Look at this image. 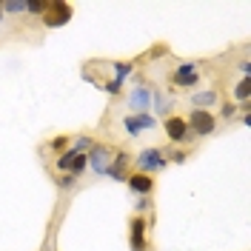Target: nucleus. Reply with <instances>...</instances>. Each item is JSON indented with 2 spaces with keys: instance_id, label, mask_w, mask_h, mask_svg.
<instances>
[{
  "instance_id": "20e7f679",
  "label": "nucleus",
  "mask_w": 251,
  "mask_h": 251,
  "mask_svg": "<svg viewBox=\"0 0 251 251\" xmlns=\"http://www.w3.org/2000/svg\"><path fill=\"white\" fill-rule=\"evenodd\" d=\"M163 131H166V137L172 146H186V143H194V134H191V128H188L186 117L183 114H169L166 120H163Z\"/></svg>"
},
{
  "instance_id": "1a4fd4ad",
  "label": "nucleus",
  "mask_w": 251,
  "mask_h": 251,
  "mask_svg": "<svg viewBox=\"0 0 251 251\" xmlns=\"http://www.w3.org/2000/svg\"><path fill=\"white\" fill-rule=\"evenodd\" d=\"M128 111L131 114H146V111H151V86L149 83H143L137 80V89H131L128 92Z\"/></svg>"
},
{
  "instance_id": "2eb2a0df",
  "label": "nucleus",
  "mask_w": 251,
  "mask_h": 251,
  "mask_svg": "<svg viewBox=\"0 0 251 251\" xmlns=\"http://www.w3.org/2000/svg\"><path fill=\"white\" fill-rule=\"evenodd\" d=\"M92 146H94V134H77V137L72 140V146H69V149H72L75 154H86Z\"/></svg>"
},
{
  "instance_id": "a211bd4d",
  "label": "nucleus",
  "mask_w": 251,
  "mask_h": 251,
  "mask_svg": "<svg viewBox=\"0 0 251 251\" xmlns=\"http://www.w3.org/2000/svg\"><path fill=\"white\" fill-rule=\"evenodd\" d=\"M69 146H72V134H57L54 140L49 143V149H51V151H57V154H63Z\"/></svg>"
},
{
  "instance_id": "9b49d317",
  "label": "nucleus",
  "mask_w": 251,
  "mask_h": 251,
  "mask_svg": "<svg viewBox=\"0 0 251 251\" xmlns=\"http://www.w3.org/2000/svg\"><path fill=\"white\" fill-rule=\"evenodd\" d=\"M217 103H220V92H217V89H200V92L191 94V109L211 111Z\"/></svg>"
},
{
  "instance_id": "7c9ffc66",
  "label": "nucleus",
  "mask_w": 251,
  "mask_h": 251,
  "mask_svg": "<svg viewBox=\"0 0 251 251\" xmlns=\"http://www.w3.org/2000/svg\"><path fill=\"white\" fill-rule=\"evenodd\" d=\"M0 20H3V0H0Z\"/></svg>"
},
{
  "instance_id": "a878e982",
  "label": "nucleus",
  "mask_w": 251,
  "mask_h": 251,
  "mask_svg": "<svg viewBox=\"0 0 251 251\" xmlns=\"http://www.w3.org/2000/svg\"><path fill=\"white\" fill-rule=\"evenodd\" d=\"M54 183H57V188H63V191H69V188H75V186H77V177H72V174L66 172V174H60V177H57Z\"/></svg>"
},
{
  "instance_id": "bb28decb",
  "label": "nucleus",
  "mask_w": 251,
  "mask_h": 251,
  "mask_svg": "<svg viewBox=\"0 0 251 251\" xmlns=\"http://www.w3.org/2000/svg\"><path fill=\"white\" fill-rule=\"evenodd\" d=\"M166 157H169V163H186L188 149H174L172 154H166Z\"/></svg>"
},
{
  "instance_id": "c85d7f7f",
  "label": "nucleus",
  "mask_w": 251,
  "mask_h": 251,
  "mask_svg": "<svg viewBox=\"0 0 251 251\" xmlns=\"http://www.w3.org/2000/svg\"><path fill=\"white\" fill-rule=\"evenodd\" d=\"M240 72H243V77H251V60H240Z\"/></svg>"
},
{
  "instance_id": "412c9836",
  "label": "nucleus",
  "mask_w": 251,
  "mask_h": 251,
  "mask_svg": "<svg viewBox=\"0 0 251 251\" xmlns=\"http://www.w3.org/2000/svg\"><path fill=\"white\" fill-rule=\"evenodd\" d=\"M151 208H154V200H151V194H149V197H137V203H134V214L146 217Z\"/></svg>"
},
{
  "instance_id": "f257e3e1",
  "label": "nucleus",
  "mask_w": 251,
  "mask_h": 251,
  "mask_svg": "<svg viewBox=\"0 0 251 251\" xmlns=\"http://www.w3.org/2000/svg\"><path fill=\"white\" fill-rule=\"evenodd\" d=\"M131 166H134V172L151 174V177H154L157 172H163V169L169 166V157H166V151H163V149L149 146V149H140L137 154L131 157Z\"/></svg>"
},
{
  "instance_id": "5701e85b",
  "label": "nucleus",
  "mask_w": 251,
  "mask_h": 251,
  "mask_svg": "<svg viewBox=\"0 0 251 251\" xmlns=\"http://www.w3.org/2000/svg\"><path fill=\"white\" fill-rule=\"evenodd\" d=\"M49 6V0H26V15H43Z\"/></svg>"
},
{
  "instance_id": "f8f14e48",
  "label": "nucleus",
  "mask_w": 251,
  "mask_h": 251,
  "mask_svg": "<svg viewBox=\"0 0 251 251\" xmlns=\"http://www.w3.org/2000/svg\"><path fill=\"white\" fill-rule=\"evenodd\" d=\"M174 109V103H172V97L169 94H163V89H154L151 86V111H154V117H169Z\"/></svg>"
},
{
  "instance_id": "f03ea898",
  "label": "nucleus",
  "mask_w": 251,
  "mask_h": 251,
  "mask_svg": "<svg viewBox=\"0 0 251 251\" xmlns=\"http://www.w3.org/2000/svg\"><path fill=\"white\" fill-rule=\"evenodd\" d=\"M72 17H75V6L69 0H49L46 12L40 15V23L46 29H63L66 23H72Z\"/></svg>"
},
{
  "instance_id": "4be33fe9",
  "label": "nucleus",
  "mask_w": 251,
  "mask_h": 251,
  "mask_svg": "<svg viewBox=\"0 0 251 251\" xmlns=\"http://www.w3.org/2000/svg\"><path fill=\"white\" fill-rule=\"evenodd\" d=\"M3 12H9V15H23V12H26V0H3Z\"/></svg>"
},
{
  "instance_id": "aec40b11",
  "label": "nucleus",
  "mask_w": 251,
  "mask_h": 251,
  "mask_svg": "<svg viewBox=\"0 0 251 251\" xmlns=\"http://www.w3.org/2000/svg\"><path fill=\"white\" fill-rule=\"evenodd\" d=\"M97 86H100L106 94H111V97H120V94H123V83H114L111 77H109V80H100Z\"/></svg>"
},
{
  "instance_id": "423d86ee",
  "label": "nucleus",
  "mask_w": 251,
  "mask_h": 251,
  "mask_svg": "<svg viewBox=\"0 0 251 251\" xmlns=\"http://www.w3.org/2000/svg\"><path fill=\"white\" fill-rule=\"evenodd\" d=\"M200 80H203V75H200V63L197 60L177 63V69H174V75H172V83L177 89H183V92H186V89H197Z\"/></svg>"
},
{
  "instance_id": "393cba45",
  "label": "nucleus",
  "mask_w": 251,
  "mask_h": 251,
  "mask_svg": "<svg viewBox=\"0 0 251 251\" xmlns=\"http://www.w3.org/2000/svg\"><path fill=\"white\" fill-rule=\"evenodd\" d=\"M137 120H140L143 131H151V128H157V117L151 114V111H146V114H134Z\"/></svg>"
},
{
  "instance_id": "ddd939ff",
  "label": "nucleus",
  "mask_w": 251,
  "mask_h": 251,
  "mask_svg": "<svg viewBox=\"0 0 251 251\" xmlns=\"http://www.w3.org/2000/svg\"><path fill=\"white\" fill-rule=\"evenodd\" d=\"M109 72H111L114 83H126V77L134 75V60H114V63H109Z\"/></svg>"
},
{
  "instance_id": "4468645a",
  "label": "nucleus",
  "mask_w": 251,
  "mask_h": 251,
  "mask_svg": "<svg viewBox=\"0 0 251 251\" xmlns=\"http://www.w3.org/2000/svg\"><path fill=\"white\" fill-rule=\"evenodd\" d=\"M231 97H234V100H240V103H249V100H251V77L240 80L234 89H231Z\"/></svg>"
},
{
  "instance_id": "cd10ccee",
  "label": "nucleus",
  "mask_w": 251,
  "mask_h": 251,
  "mask_svg": "<svg viewBox=\"0 0 251 251\" xmlns=\"http://www.w3.org/2000/svg\"><path fill=\"white\" fill-rule=\"evenodd\" d=\"M163 54H169V46H166V43H157V46L149 51V57H163Z\"/></svg>"
},
{
  "instance_id": "dca6fc26",
  "label": "nucleus",
  "mask_w": 251,
  "mask_h": 251,
  "mask_svg": "<svg viewBox=\"0 0 251 251\" xmlns=\"http://www.w3.org/2000/svg\"><path fill=\"white\" fill-rule=\"evenodd\" d=\"M123 128H126V134H128V137H140V134H143V126H140V120H137L134 114H126V117H123Z\"/></svg>"
},
{
  "instance_id": "f3484780",
  "label": "nucleus",
  "mask_w": 251,
  "mask_h": 251,
  "mask_svg": "<svg viewBox=\"0 0 251 251\" xmlns=\"http://www.w3.org/2000/svg\"><path fill=\"white\" fill-rule=\"evenodd\" d=\"M72 160H75V151H72V149H66L63 154H57V160H54L57 172H60V174H66L69 169H72Z\"/></svg>"
},
{
  "instance_id": "39448f33",
  "label": "nucleus",
  "mask_w": 251,
  "mask_h": 251,
  "mask_svg": "<svg viewBox=\"0 0 251 251\" xmlns=\"http://www.w3.org/2000/svg\"><path fill=\"white\" fill-rule=\"evenodd\" d=\"M111 154H114V146L94 140V146L89 149V151H86L89 172H92L94 177H106V169H109V163H111Z\"/></svg>"
},
{
  "instance_id": "0eeeda50",
  "label": "nucleus",
  "mask_w": 251,
  "mask_h": 251,
  "mask_svg": "<svg viewBox=\"0 0 251 251\" xmlns=\"http://www.w3.org/2000/svg\"><path fill=\"white\" fill-rule=\"evenodd\" d=\"M149 226L151 220L140 217V214H131L128 217V249L131 251H149Z\"/></svg>"
},
{
  "instance_id": "6e6552de",
  "label": "nucleus",
  "mask_w": 251,
  "mask_h": 251,
  "mask_svg": "<svg viewBox=\"0 0 251 251\" xmlns=\"http://www.w3.org/2000/svg\"><path fill=\"white\" fill-rule=\"evenodd\" d=\"M131 157L134 154H128L126 149H114V154H111V163H109V169H106V177L109 180H114V183H126L128 180V169H131Z\"/></svg>"
},
{
  "instance_id": "9d476101",
  "label": "nucleus",
  "mask_w": 251,
  "mask_h": 251,
  "mask_svg": "<svg viewBox=\"0 0 251 251\" xmlns=\"http://www.w3.org/2000/svg\"><path fill=\"white\" fill-rule=\"evenodd\" d=\"M126 186H128V191H131L134 197H149V194L154 191V177H151V174L131 172L128 180H126Z\"/></svg>"
},
{
  "instance_id": "c756f323",
  "label": "nucleus",
  "mask_w": 251,
  "mask_h": 251,
  "mask_svg": "<svg viewBox=\"0 0 251 251\" xmlns=\"http://www.w3.org/2000/svg\"><path fill=\"white\" fill-rule=\"evenodd\" d=\"M240 123H243V126H251V114H240Z\"/></svg>"
},
{
  "instance_id": "7ed1b4c3",
  "label": "nucleus",
  "mask_w": 251,
  "mask_h": 251,
  "mask_svg": "<svg viewBox=\"0 0 251 251\" xmlns=\"http://www.w3.org/2000/svg\"><path fill=\"white\" fill-rule=\"evenodd\" d=\"M186 117L188 128H191V134H194V140L197 137H211L214 131H217V117H214V111H205V109H191Z\"/></svg>"
},
{
  "instance_id": "6ab92c4d",
  "label": "nucleus",
  "mask_w": 251,
  "mask_h": 251,
  "mask_svg": "<svg viewBox=\"0 0 251 251\" xmlns=\"http://www.w3.org/2000/svg\"><path fill=\"white\" fill-rule=\"evenodd\" d=\"M86 169H89V163H86V154H75V160H72V169H69V174L80 180V174L86 172Z\"/></svg>"
},
{
  "instance_id": "b1692460",
  "label": "nucleus",
  "mask_w": 251,
  "mask_h": 251,
  "mask_svg": "<svg viewBox=\"0 0 251 251\" xmlns=\"http://www.w3.org/2000/svg\"><path fill=\"white\" fill-rule=\"evenodd\" d=\"M220 117H223V120H234L237 117V103L234 100H226V103L220 106Z\"/></svg>"
}]
</instances>
